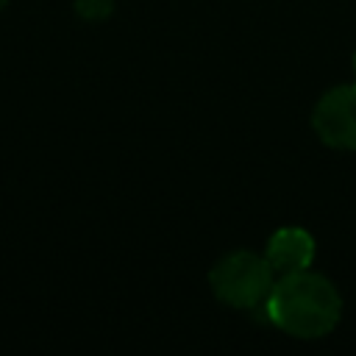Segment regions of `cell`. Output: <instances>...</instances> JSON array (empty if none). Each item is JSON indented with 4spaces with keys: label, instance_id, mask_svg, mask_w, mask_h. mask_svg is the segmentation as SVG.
<instances>
[{
    "label": "cell",
    "instance_id": "6da1fadb",
    "mask_svg": "<svg viewBox=\"0 0 356 356\" xmlns=\"http://www.w3.org/2000/svg\"><path fill=\"white\" fill-rule=\"evenodd\" d=\"M264 312L275 328L300 339H317L339 323L342 298L328 278L298 270L273 284Z\"/></svg>",
    "mask_w": 356,
    "mask_h": 356
},
{
    "label": "cell",
    "instance_id": "7a4b0ae2",
    "mask_svg": "<svg viewBox=\"0 0 356 356\" xmlns=\"http://www.w3.org/2000/svg\"><path fill=\"white\" fill-rule=\"evenodd\" d=\"M273 267L267 259L248 253V250H236L228 253L225 259H220L211 267V289L214 295L236 309H253L259 303L267 300L270 289H273Z\"/></svg>",
    "mask_w": 356,
    "mask_h": 356
},
{
    "label": "cell",
    "instance_id": "3957f363",
    "mask_svg": "<svg viewBox=\"0 0 356 356\" xmlns=\"http://www.w3.org/2000/svg\"><path fill=\"white\" fill-rule=\"evenodd\" d=\"M312 125L325 145L342 150L356 147V83L325 92L314 106Z\"/></svg>",
    "mask_w": 356,
    "mask_h": 356
},
{
    "label": "cell",
    "instance_id": "277c9868",
    "mask_svg": "<svg viewBox=\"0 0 356 356\" xmlns=\"http://www.w3.org/2000/svg\"><path fill=\"white\" fill-rule=\"evenodd\" d=\"M264 259L281 275L309 270L314 261V236L303 228H278L267 242Z\"/></svg>",
    "mask_w": 356,
    "mask_h": 356
},
{
    "label": "cell",
    "instance_id": "5b68a950",
    "mask_svg": "<svg viewBox=\"0 0 356 356\" xmlns=\"http://www.w3.org/2000/svg\"><path fill=\"white\" fill-rule=\"evenodd\" d=\"M75 11L83 19H106L114 11V0H75Z\"/></svg>",
    "mask_w": 356,
    "mask_h": 356
},
{
    "label": "cell",
    "instance_id": "8992f818",
    "mask_svg": "<svg viewBox=\"0 0 356 356\" xmlns=\"http://www.w3.org/2000/svg\"><path fill=\"white\" fill-rule=\"evenodd\" d=\"M353 75H356V53H353Z\"/></svg>",
    "mask_w": 356,
    "mask_h": 356
},
{
    "label": "cell",
    "instance_id": "52a82bcc",
    "mask_svg": "<svg viewBox=\"0 0 356 356\" xmlns=\"http://www.w3.org/2000/svg\"><path fill=\"white\" fill-rule=\"evenodd\" d=\"M3 6H6V0H0V8H3Z\"/></svg>",
    "mask_w": 356,
    "mask_h": 356
}]
</instances>
